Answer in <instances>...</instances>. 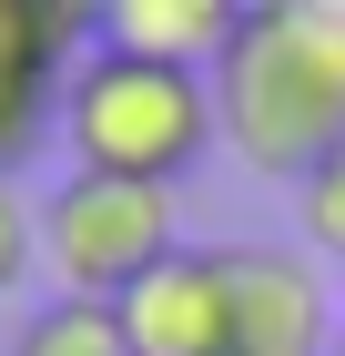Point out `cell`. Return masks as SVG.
Listing matches in <instances>:
<instances>
[{"instance_id":"6da1fadb","label":"cell","mask_w":345,"mask_h":356,"mask_svg":"<svg viewBox=\"0 0 345 356\" xmlns=\"http://www.w3.org/2000/svg\"><path fill=\"white\" fill-rule=\"evenodd\" d=\"M213 122L244 173L305 184L345 153V0H244L234 51L213 61Z\"/></svg>"},{"instance_id":"7a4b0ae2","label":"cell","mask_w":345,"mask_h":356,"mask_svg":"<svg viewBox=\"0 0 345 356\" xmlns=\"http://www.w3.org/2000/svg\"><path fill=\"white\" fill-rule=\"evenodd\" d=\"M61 133H71V173L183 184L224 143V122H213L203 72H162V61H133V51H81L71 82H61Z\"/></svg>"},{"instance_id":"3957f363","label":"cell","mask_w":345,"mask_h":356,"mask_svg":"<svg viewBox=\"0 0 345 356\" xmlns=\"http://www.w3.org/2000/svg\"><path fill=\"white\" fill-rule=\"evenodd\" d=\"M173 245H183V204H173V184L61 173V184L41 193V275H51V296L122 305Z\"/></svg>"},{"instance_id":"277c9868","label":"cell","mask_w":345,"mask_h":356,"mask_svg":"<svg viewBox=\"0 0 345 356\" xmlns=\"http://www.w3.org/2000/svg\"><path fill=\"white\" fill-rule=\"evenodd\" d=\"M224 265V316H234V356H335L345 296L325 285V265L305 245H213Z\"/></svg>"},{"instance_id":"5b68a950","label":"cell","mask_w":345,"mask_h":356,"mask_svg":"<svg viewBox=\"0 0 345 356\" xmlns=\"http://www.w3.org/2000/svg\"><path fill=\"white\" fill-rule=\"evenodd\" d=\"M92 31L81 0H0V173H21L41 133L61 122V82H71V41Z\"/></svg>"},{"instance_id":"8992f818","label":"cell","mask_w":345,"mask_h":356,"mask_svg":"<svg viewBox=\"0 0 345 356\" xmlns=\"http://www.w3.org/2000/svg\"><path fill=\"white\" fill-rule=\"evenodd\" d=\"M112 316H122V346L133 356H234V316H224L213 245H173Z\"/></svg>"},{"instance_id":"52a82bcc","label":"cell","mask_w":345,"mask_h":356,"mask_svg":"<svg viewBox=\"0 0 345 356\" xmlns=\"http://www.w3.org/2000/svg\"><path fill=\"white\" fill-rule=\"evenodd\" d=\"M244 0H92V51H133L162 61V72H203L234 51Z\"/></svg>"},{"instance_id":"ba28073f","label":"cell","mask_w":345,"mask_h":356,"mask_svg":"<svg viewBox=\"0 0 345 356\" xmlns=\"http://www.w3.org/2000/svg\"><path fill=\"white\" fill-rule=\"evenodd\" d=\"M10 356H133V346H122V316H112V305L51 296V305H31V316H21Z\"/></svg>"},{"instance_id":"9c48e42d","label":"cell","mask_w":345,"mask_h":356,"mask_svg":"<svg viewBox=\"0 0 345 356\" xmlns=\"http://www.w3.org/2000/svg\"><path fill=\"white\" fill-rule=\"evenodd\" d=\"M294 224H305V254L315 265H345V153L294 184Z\"/></svg>"},{"instance_id":"30bf717a","label":"cell","mask_w":345,"mask_h":356,"mask_svg":"<svg viewBox=\"0 0 345 356\" xmlns=\"http://www.w3.org/2000/svg\"><path fill=\"white\" fill-rule=\"evenodd\" d=\"M31 265H41V204H31V193L0 173V296H21Z\"/></svg>"},{"instance_id":"8fae6325","label":"cell","mask_w":345,"mask_h":356,"mask_svg":"<svg viewBox=\"0 0 345 356\" xmlns=\"http://www.w3.org/2000/svg\"><path fill=\"white\" fill-rule=\"evenodd\" d=\"M335 356H345V326H335Z\"/></svg>"}]
</instances>
